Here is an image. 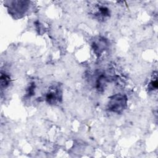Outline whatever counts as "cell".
I'll list each match as a JSON object with an SVG mask.
<instances>
[{
    "label": "cell",
    "mask_w": 158,
    "mask_h": 158,
    "mask_svg": "<svg viewBox=\"0 0 158 158\" xmlns=\"http://www.w3.org/2000/svg\"><path fill=\"white\" fill-rule=\"evenodd\" d=\"M128 99L123 93H117L109 98L107 110L115 114H121L127 107Z\"/></svg>",
    "instance_id": "6da1fadb"
},
{
    "label": "cell",
    "mask_w": 158,
    "mask_h": 158,
    "mask_svg": "<svg viewBox=\"0 0 158 158\" xmlns=\"http://www.w3.org/2000/svg\"><path fill=\"white\" fill-rule=\"evenodd\" d=\"M47 103L50 105H57L62 100V89L59 85L51 86L45 95Z\"/></svg>",
    "instance_id": "7a4b0ae2"
},
{
    "label": "cell",
    "mask_w": 158,
    "mask_h": 158,
    "mask_svg": "<svg viewBox=\"0 0 158 158\" xmlns=\"http://www.w3.org/2000/svg\"><path fill=\"white\" fill-rule=\"evenodd\" d=\"M7 3L9 13L11 15L20 17L21 15H24L28 10L30 2L24 1H8Z\"/></svg>",
    "instance_id": "3957f363"
},
{
    "label": "cell",
    "mask_w": 158,
    "mask_h": 158,
    "mask_svg": "<svg viewBox=\"0 0 158 158\" xmlns=\"http://www.w3.org/2000/svg\"><path fill=\"white\" fill-rule=\"evenodd\" d=\"M108 41L103 37H99L92 43V48L94 52L98 56H100L102 53L107 48Z\"/></svg>",
    "instance_id": "277c9868"
},
{
    "label": "cell",
    "mask_w": 158,
    "mask_h": 158,
    "mask_svg": "<svg viewBox=\"0 0 158 158\" xmlns=\"http://www.w3.org/2000/svg\"><path fill=\"white\" fill-rule=\"evenodd\" d=\"M94 12L93 13L94 16L98 20H104L110 17V10L109 9L103 4H96L94 7Z\"/></svg>",
    "instance_id": "5b68a950"
},
{
    "label": "cell",
    "mask_w": 158,
    "mask_h": 158,
    "mask_svg": "<svg viewBox=\"0 0 158 158\" xmlns=\"http://www.w3.org/2000/svg\"><path fill=\"white\" fill-rule=\"evenodd\" d=\"M109 80V78L104 74H101L98 77L96 81V87L98 91L102 92L104 91Z\"/></svg>",
    "instance_id": "8992f818"
},
{
    "label": "cell",
    "mask_w": 158,
    "mask_h": 158,
    "mask_svg": "<svg viewBox=\"0 0 158 158\" xmlns=\"http://www.w3.org/2000/svg\"><path fill=\"white\" fill-rule=\"evenodd\" d=\"M158 84H157V73L154 72L153 75L151 77V79L149 80L148 85V91H156L157 89Z\"/></svg>",
    "instance_id": "52a82bcc"
},
{
    "label": "cell",
    "mask_w": 158,
    "mask_h": 158,
    "mask_svg": "<svg viewBox=\"0 0 158 158\" xmlns=\"http://www.w3.org/2000/svg\"><path fill=\"white\" fill-rule=\"evenodd\" d=\"M10 82V78L9 75H7L6 73H3L2 72L1 73V88L2 89L3 88H6L7 87Z\"/></svg>",
    "instance_id": "ba28073f"
},
{
    "label": "cell",
    "mask_w": 158,
    "mask_h": 158,
    "mask_svg": "<svg viewBox=\"0 0 158 158\" xmlns=\"http://www.w3.org/2000/svg\"><path fill=\"white\" fill-rule=\"evenodd\" d=\"M35 88V86L34 85V83H31L27 91V96L30 97L32 95L34 94V89Z\"/></svg>",
    "instance_id": "9c48e42d"
}]
</instances>
